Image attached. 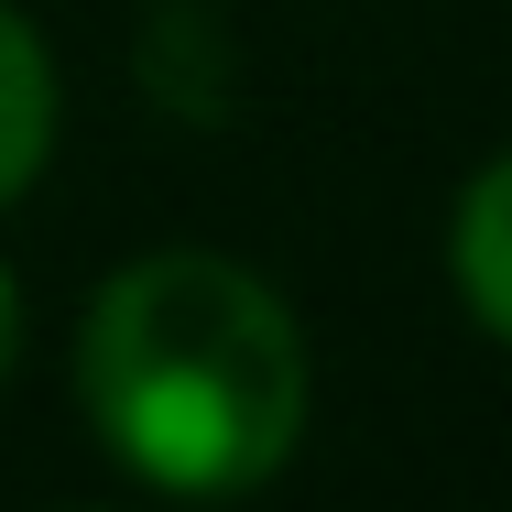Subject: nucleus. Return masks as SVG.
<instances>
[{"mask_svg": "<svg viewBox=\"0 0 512 512\" xmlns=\"http://www.w3.org/2000/svg\"><path fill=\"white\" fill-rule=\"evenodd\" d=\"M77 404L142 491H262L306 436V327L229 251H142L77 327Z\"/></svg>", "mask_w": 512, "mask_h": 512, "instance_id": "1", "label": "nucleus"}, {"mask_svg": "<svg viewBox=\"0 0 512 512\" xmlns=\"http://www.w3.org/2000/svg\"><path fill=\"white\" fill-rule=\"evenodd\" d=\"M447 273H458V306L512 349V153H502V164H480V175L458 186V218H447Z\"/></svg>", "mask_w": 512, "mask_h": 512, "instance_id": "2", "label": "nucleus"}, {"mask_svg": "<svg viewBox=\"0 0 512 512\" xmlns=\"http://www.w3.org/2000/svg\"><path fill=\"white\" fill-rule=\"evenodd\" d=\"M44 153H55V55H44V33L0 0V207L44 175Z\"/></svg>", "mask_w": 512, "mask_h": 512, "instance_id": "3", "label": "nucleus"}, {"mask_svg": "<svg viewBox=\"0 0 512 512\" xmlns=\"http://www.w3.org/2000/svg\"><path fill=\"white\" fill-rule=\"evenodd\" d=\"M11 349H22V284L0 273V382H11Z\"/></svg>", "mask_w": 512, "mask_h": 512, "instance_id": "4", "label": "nucleus"}]
</instances>
